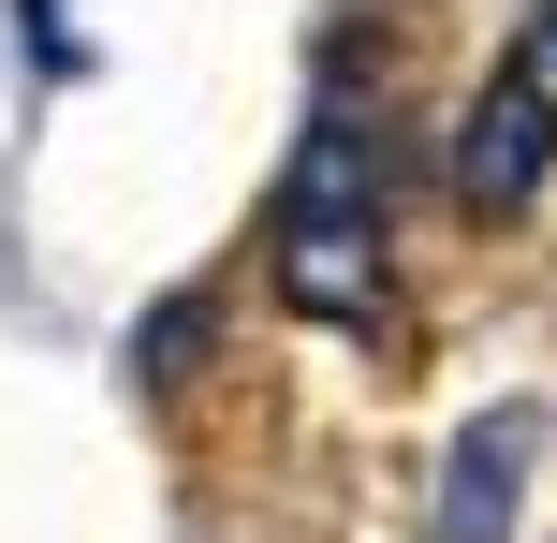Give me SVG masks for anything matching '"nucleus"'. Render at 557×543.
<instances>
[{
    "mask_svg": "<svg viewBox=\"0 0 557 543\" xmlns=\"http://www.w3.org/2000/svg\"><path fill=\"white\" fill-rule=\"evenodd\" d=\"M543 162H557V88H543V59H513V74L484 88L470 118H455V192L499 221V206H529V192H543Z\"/></svg>",
    "mask_w": 557,
    "mask_h": 543,
    "instance_id": "obj_1",
    "label": "nucleus"
},
{
    "mask_svg": "<svg viewBox=\"0 0 557 543\" xmlns=\"http://www.w3.org/2000/svg\"><path fill=\"white\" fill-rule=\"evenodd\" d=\"M513 485H529V411H470L441 456V543H513Z\"/></svg>",
    "mask_w": 557,
    "mask_h": 543,
    "instance_id": "obj_3",
    "label": "nucleus"
},
{
    "mask_svg": "<svg viewBox=\"0 0 557 543\" xmlns=\"http://www.w3.org/2000/svg\"><path fill=\"white\" fill-rule=\"evenodd\" d=\"M278 294H294L308 323H382V235H367V206H294L278 221Z\"/></svg>",
    "mask_w": 557,
    "mask_h": 543,
    "instance_id": "obj_2",
    "label": "nucleus"
}]
</instances>
